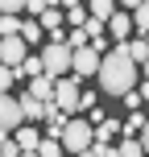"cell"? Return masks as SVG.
Segmentation results:
<instances>
[{"label":"cell","mask_w":149,"mask_h":157,"mask_svg":"<svg viewBox=\"0 0 149 157\" xmlns=\"http://www.w3.org/2000/svg\"><path fill=\"white\" fill-rule=\"evenodd\" d=\"M137 71L141 66H133V58L124 54V41H116V50H108V58H100V87L108 95H124L137 87Z\"/></svg>","instance_id":"6da1fadb"},{"label":"cell","mask_w":149,"mask_h":157,"mask_svg":"<svg viewBox=\"0 0 149 157\" xmlns=\"http://www.w3.org/2000/svg\"><path fill=\"white\" fill-rule=\"evenodd\" d=\"M37 58H41V75L46 78H66V71H71V46H62V41H50Z\"/></svg>","instance_id":"7a4b0ae2"},{"label":"cell","mask_w":149,"mask_h":157,"mask_svg":"<svg viewBox=\"0 0 149 157\" xmlns=\"http://www.w3.org/2000/svg\"><path fill=\"white\" fill-rule=\"evenodd\" d=\"M58 145H62V153H83L91 145V124L87 120H66L62 132H58Z\"/></svg>","instance_id":"3957f363"},{"label":"cell","mask_w":149,"mask_h":157,"mask_svg":"<svg viewBox=\"0 0 149 157\" xmlns=\"http://www.w3.org/2000/svg\"><path fill=\"white\" fill-rule=\"evenodd\" d=\"M54 103L62 116H71V112H79V78H54Z\"/></svg>","instance_id":"277c9868"},{"label":"cell","mask_w":149,"mask_h":157,"mask_svg":"<svg viewBox=\"0 0 149 157\" xmlns=\"http://www.w3.org/2000/svg\"><path fill=\"white\" fill-rule=\"evenodd\" d=\"M21 124H25V116H21V108H17V99L8 91H0V136H13Z\"/></svg>","instance_id":"5b68a950"},{"label":"cell","mask_w":149,"mask_h":157,"mask_svg":"<svg viewBox=\"0 0 149 157\" xmlns=\"http://www.w3.org/2000/svg\"><path fill=\"white\" fill-rule=\"evenodd\" d=\"M95 71H100V54H95L91 46L71 50V75H75V78H91Z\"/></svg>","instance_id":"8992f818"},{"label":"cell","mask_w":149,"mask_h":157,"mask_svg":"<svg viewBox=\"0 0 149 157\" xmlns=\"http://www.w3.org/2000/svg\"><path fill=\"white\" fill-rule=\"evenodd\" d=\"M25 54H29V46H25L21 37H0V66H8V71H17Z\"/></svg>","instance_id":"52a82bcc"},{"label":"cell","mask_w":149,"mask_h":157,"mask_svg":"<svg viewBox=\"0 0 149 157\" xmlns=\"http://www.w3.org/2000/svg\"><path fill=\"white\" fill-rule=\"evenodd\" d=\"M104 29H108L116 41H128V37H133V21H128V13H112L108 21H104Z\"/></svg>","instance_id":"ba28073f"},{"label":"cell","mask_w":149,"mask_h":157,"mask_svg":"<svg viewBox=\"0 0 149 157\" xmlns=\"http://www.w3.org/2000/svg\"><path fill=\"white\" fill-rule=\"evenodd\" d=\"M13 141H17V149H21V153H33V149H37V141H41V132H37L33 124H21V128L13 132Z\"/></svg>","instance_id":"9c48e42d"},{"label":"cell","mask_w":149,"mask_h":157,"mask_svg":"<svg viewBox=\"0 0 149 157\" xmlns=\"http://www.w3.org/2000/svg\"><path fill=\"white\" fill-rule=\"evenodd\" d=\"M29 95H33L37 103H50V99H54V78H46V75L29 78Z\"/></svg>","instance_id":"30bf717a"},{"label":"cell","mask_w":149,"mask_h":157,"mask_svg":"<svg viewBox=\"0 0 149 157\" xmlns=\"http://www.w3.org/2000/svg\"><path fill=\"white\" fill-rule=\"evenodd\" d=\"M17 108H21V116H25V120H33V124H37V120L46 116V103H37V99H33L29 91H25L21 99H17Z\"/></svg>","instance_id":"8fae6325"},{"label":"cell","mask_w":149,"mask_h":157,"mask_svg":"<svg viewBox=\"0 0 149 157\" xmlns=\"http://www.w3.org/2000/svg\"><path fill=\"white\" fill-rule=\"evenodd\" d=\"M116 13V0H87V17H91V21H108V17Z\"/></svg>","instance_id":"7c38bea8"},{"label":"cell","mask_w":149,"mask_h":157,"mask_svg":"<svg viewBox=\"0 0 149 157\" xmlns=\"http://www.w3.org/2000/svg\"><path fill=\"white\" fill-rule=\"evenodd\" d=\"M124 54L133 58V66H145V58H149V41H145V37H133V41H124Z\"/></svg>","instance_id":"4fadbf2b"},{"label":"cell","mask_w":149,"mask_h":157,"mask_svg":"<svg viewBox=\"0 0 149 157\" xmlns=\"http://www.w3.org/2000/svg\"><path fill=\"white\" fill-rule=\"evenodd\" d=\"M13 75H17V78H37V75H41V58H37V54H25L21 66H17Z\"/></svg>","instance_id":"5bb4252c"},{"label":"cell","mask_w":149,"mask_h":157,"mask_svg":"<svg viewBox=\"0 0 149 157\" xmlns=\"http://www.w3.org/2000/svg\"><path fill=\"white\" fill-rule=\"evenodd\" d=\"M116 132H124V141H133V136H141V132H145V116H141V112H133V116H128L124 124L116 128Z\"/></svg>","instance_id":"9a60e30c"},{"label":"cell","mask_w":149,"mask_h":157,"mask_svg":"<svg viewBox=\"0 0 149 157\" xmlns=\"http://www.w3.org/2000/svg\"><path fill=\"white\" fill-rule=\"evenodd\" d=\"M17 37H21L25 46H37V41H41V25L33 21V17H29V21H21V29H17Z\"/></svg>","instance_id":"2e32d148"},{"label":"cell","mask_w":149,"mask_h":157,"mask_svg":"<svg viewBox=\"0 0 149 157\" xmlns=\"http://www.w3.org/2000/svg\"><path fill=\"white\" fill-rule=\"evenodd\" d=\"M145 91H149V87H145V83H137L133 91H124V95H120V99L128 103V112H141V103H145Z\"/></svg>","instance_id":"e0dca14e"},{"label":"cell","mask_w":149,"mask_h":157,"mask_svg":"<svg viewBox=\"0 0 149 157\" xmlns=\"http://www.w3.org/2000/svg\"><path fill=\"white\" fill-rule=\"evenodd\" d=\"M128 21H133L137 37H145V29H149V8H145V4H141V8H133V17H128Z\"/></svg>","instance_id":"ac0fdd59"},{"label":"cell","mask_w":149,"mask_h":157,"mask_svg":"<svg viewBox=\"0 0 149 157\" xmlns=\"http://www.w3.org/2000/svg\"><path fill=\"white\" fill-rule=\"evenodd\" d=\"M33 153H37V157H62V145H58V141H50V136H41Z\"/></svg>","instance_id":"d6986e66"},{"label":"cell","mask_w":149,"mask_h":157,"mask_svg":"<svg viewBox=\"0 0 149 157\" xmlns=\"http://www.w3.org/2000/svg\"><path fill=\"white\" fill-rule=\"evenodd\" d=\"M62 17L71 21V29H83V21H87V8H83V4H75V8H66Z\"/></svg>","instance_id":"ffe728a7"},{"label":"cell","mask_w":149,"mask_h":157,"mask_svg":"<svg viewBox=\"0 0 149 157\" xmlns=\"http://www.w3.org/2000/svg\"><path fill=\"white\" fill-rule=\"evenodd\" d=\"M62 41H66L71 50H83V46H87V33H83V29H66V37H62Z\"/></svg>","instance_id":"44dd1931"},{"label":"cell","mask_w":149,"mask_h":157,"mask_svg":"<svg viewBox=\"0 0 149 157\" xmlns=\"http://www.w3.org/2000/svg\"><path fill=\"white\" fill-rule=\"evenodd\" d=\"M116 157H145V149L137 141H120V149H116Z\"/></svg>","instance_id":"7402d4cb"},{"label":"cell","mask_w":149,"mask_h":157,"mask_svg":"<svg viewBox=\"0 0 149 157\" xmlns=\"http://www.w3.org/2000/svg\"><path fill=\"white\" fill-rule=\"evenodd\" d=\"M0 157H21V149H17L13 136H0Z\"/></svg>","instance_id":"603a6c76"},{"label":"cell","mask_w":149,"mask_h":157,"mask_svg":"<svg viewBox=\"0 0 149 157\" xmlns=\"http://www.w3.org/2000/svg\"><path fill=\"white\" fill-rule=\"evenodd\" d=\"M21 8H25V0H0V13L4 17H17Z\"/></svg>","instance_id":"cb8c5ba5"},{"label":"cell","mask_w":149,"mask_h":157,"mask_svg":"<svg viewBox=\"0 0 149 157\" xmlns=\"http://www.w3.org/2000/svg\"><path fill=\"white\" fill-rule=\"evenodd\" d=\"M25 13H29V17H33V21H37V17H41V13H46V0H25Z\"/></svg>","instance_id":"d4e9b609"},{"label":"cell","mask_w":149,"mask_h":157,"mask_svg":"<svg viewBox=\"0 0 149 157\" xmlns=\"http://www.w3.org/2000/svg\"><path fill=\"white\" fill-rule=\"evenodd\" d=\"M13 83H17V75L8 71V66H0V91H8V87H13Z\"/></svg>","instance_id":"484cf974"},{"label":"cell","mask_w":149,"mask_h":157,"mask_svg":"<svg viewBox=\"0 0 149 157\" xmlns=\"http://www.w3.org/2000/svg\"><path fill=\"white\" fill-rule=\"evenodd\" d=\"M79 108H95V91H83L79 87Z\"/></svg>","instance_id":"4316f807"},{"label":"cell","mask_w":149,"mask_h":157,"mask_svg":"<svg viewBox=\"0 0 149 157\" xmlns=\"http://www.w3.org/2000/svg\"><path fill=\"white\" fill-rule=\"evenodd\" d=\"M95 157H116V145H91Z\"/></svg>","instance_id":"83f0119b"},{"label":"cell","mask_w":149,"mask_h":157,"mask_svg":"<svg viewBox=\"0 0 149 157\" xmlns=\"http://www.w3.org/2000/svg\"><path fill=\"white\" fill-rule=\"evenodd\" d=\"M75 157H95V149H91V145H87V149H83V153H75Z\"/></svg>","instance_id":"f1b7e54d"},{"label":"cell","mask_w":149,"mask_h":157,"mask_svg":"<svg viewBox=\"0 0 149 157\" xmlns=\"http://www.w3.org/2000/svg\"><path fill=\"white\" fill-rule=\"evenodd\" d=\"M21 157H37V153H21Z\"/></svg>","instance_id":"f546056e"}]
</instances>
